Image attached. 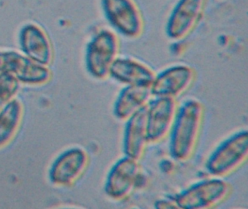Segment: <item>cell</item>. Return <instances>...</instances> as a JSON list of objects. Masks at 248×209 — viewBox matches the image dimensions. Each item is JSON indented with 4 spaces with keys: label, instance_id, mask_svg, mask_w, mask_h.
Segmentation results:
<instances>
[{
    "label": "cell",
    "instance_id": "52a82bcc",
    "mask_svg": "<svg viewBox=\"0 0 248 209\" xmlns=\"http://www.w3.org/2000/svg\"><path fill=\"white\" fill-rule=\"evenodd\" d=\"M195 79V71L189 65H172L155 75L150 86L151 92L153 97L177 100L192 87Z\"/></svg>",
    "mask_w": 248,
    "mask_h": 209
},
{
    "label": "cell",
    "instance_id": "ba28073f",
    "mask_svg": "<svg viewBox=\"0 0 248 209\" xmlns=\"http://www.w3.org/2000/svg\"><path fill=\"white\" fill-rule=\"evenodd\" d=\"M89 161L88 152L82 148H72L64 151L50 167V181L56 185H72L83 175Z\"/></svg>",
    "mask_w": 248,
    "mask_h": 209
},
{
    "label": "cell",
    "instance_id": "ac0fdd59",
    "mask_svg": "<svg viewBox=\"0 0 248 209\" xmlns=\"http://www.w3.org/2000/svg\"><path fill=\"white\" fill-rule=\"evenodd\" d=\"M155 207H156V209H172V208L177 209L176 205H175L172 197L156 200L155 203Z\"/></svg>",
    "mask_w": 248,
    "mask_h": 209
},
{
    "label": "cell",
    "instance_id": "277c9868",
    "mask_svg": "<svg viewBox=\"0 0 248 209\" xmlns=\"http://www.w3.org/2000/svg\"><path fill=\"white\" fill-rule=\"evenodd\" d=\"M144 179L139 161L124 155L110 168L104 183V193L114 201H123L143 186Z\"/></svg>",
    "mask_w": 248,
    "mask_h": 209
},
{
    "label": "cell",
    "instance_id": "9c48e42d",
    "mask_svg": "<svg viewBox=\"0 0 248 209\" xmlns=\"http://www.w3.org/2000/svg\"><path fill=\"white\" fill-rule=\"evenodd\" d=\"M105 10L111 24L127 37H138L143 20L133 0H105Z\"/></svg>",
    "mask_w": 248,
    "mask_h": 209
},
{
    "label": "cell",
    "instance_id": "2e32d148",
    "mask_svg": "<svg viewBox=\"0 0 248 209\" xmlns=\"http://www.w3.org/2000/svg\"><path fill=\"white\" fill-rule=\"evenodd\" d=\"M24 50L34 60L40 63L49 62L51 58V51L47 42L40 36H33L24 39Z\"/></svg>",
    "mask_w": 248,
    "mask_h": 209
},
{
    "label": "cell",
    "instance_id": "3957f363",
    "mask_svg": "<svg viewBox=\"0 0 248 209\" xmlns=\"http://www.w3.org/2000/svg\"><path fill=\"white\" fill-rule=\"evenodd\" d=\"M229 181L211 177L196 181L173 196L177 209H209L226 201L232 194Z\"/></svg>",
    "mask_w": 248,
    "mask_h": 209
},
{
    "label": "cell",
    "instance_id": "8992f818",
    "mask_svg": "<svg viewBox=\"0 0 248 209\" xmlns=\"http://www.w3.org/2000/svg\"><path fill=\"white\" fill-rule=\"evenodd\" d=\"M178 105L176 99L153 97L146 107V126L149 144H158L168 137Z\"/></svg>",
    "mask_w": 248,
    "mask_h": 209
},
{
    "label": "cell",
    "instance_id": "30bf717a",
    "mask_svg": "<svg viewBox=\"0 0 248 209\" xmlns=\"http://www.w3.org/2000/svg\"><path fill=\"white\" fill-rule=\"evenodd\" d=\"M146 107L124 121L123 131V151L124 155L139 161L143 158L149 145L146 133Z\"/></svg>",
    "mask_w": 248,
    "mask_h": 209
},
{
    "label": "cell",
    "instance_id": "6da1fadb",
    "mask_svg": "<svg viewBox=\"0 0 248 209\" xmlns=\"http://www.w3.org/2000/svg\"><path fill=\"white\" fill-rule=\"evenodd\" d=\"M204 104L190 98L178 105L169 139V153L178 162L189 161L195 153L204 120Z\"/></svg>",
    "mask_w": 248,
    "mask_h": 209
},
{
    "label": "cell",
    "instance_id": "5b68a950",
    "mask_svg": "<svg viewBox=\"0 0 248 209\" xmlns=\"http://www.w3.org/2000/svg\"><path fill=\"white\" fill-rule=\"evenodd\" d=\"M120 43L117 36L109 30H104L90 43L87 50V68L97 79L109 76L110 69L119 58Z\"/></svg>",
    "mask_w": 248,
    "mask_h": 209
},
{
    "label": "cell",
    "instance_id": "d6986e66",
    "mask_svg": "<svg viewBox=\"0 0 248 209\" xmlns=\"http://www.w3.org/2000/svg\"><path fill=\"white\" fill-rule=\"evenodd\" d=\"M2 65H3V57L0 54V69L2 68Z\"/></svg>",
    "mask_w": 248,
    "mask_h": 209
},
{
    "label": "cell",
    "instance_id": "e0dca14e",
    "mask_svg": "<svg viewBox=\"0 0 248 209\" xmlns=\"http://www.w3.org/2000/svg\"><path fill=\"white\" fill-rule=\"evenodd\" d=\"M18 81L8 71L0 74V106L8 103L14 99L18 90Z\"/></svg>",
    "mask_w": 248,
    "mask_h": 209
},
{
    "label": "cell",
    "instance_id": "8fae6325",
    "mask_svg": "<svg viewBox=\"0 0 248 209\" xmlns=\"http://www.w3.org/2000/svg\"><path fill=\"white\" fill-rule=\"evenodd\" d=\"M155 71L146 64L131 58L119 57L110 69L109 76L125 86L150 87Z\"/></svg>",
    "mask_w": 248,
    "mask_h": 209
},
{
    "label": "cell",
    "instance_id": "5bb4252c",
    "mask_svg": "<svg viewBox=\"0 0 248 209\" xmlns=\"http://www.w3.org/2000/svg\"><path fill=\"white\" fill-rule=\"evenodd\" d=\"M3 65L16 78L27 84H43L50 77L47 69L14 52L4 55Z\"/></svg>",
    "mask_w": 248,
    "mask_h": 209
},
{
    "label": "cell",
    "instance_id": "9a60e30c",
    "mask_svg": "<svg viewBox=\"0 0 248 209\" xmlns=\"http://www.w3.org/2000/svg\"><path fill=\"white\" fill-rule=\"evenodd\" d=\"M23 108L18 100L13 99L0 111V147L5 146L16 133L22 117Z\"/></svg>",
    "mask_w": 248,
    "mask_h": 209
},
{
    "label": "cell",
    "instance_id": "7c38bea8",
    "mask_svg": "<svg viewBox=\"0 0 248 209\" xmlns=\"http://www.w3.org/2000/svg\"><path fill=\"white\" fill-rule=\"evenodd\" d=\"M152 97L149 87L125 86L116 97L113 115L117 120L125 121L146 107Z\"/></svg>",
    "mask_w": 248,
    "mask_h": 209
},
{
    "label": "cell",
    "instance_id": "7a4b0ae2",
    "mask_svg": "<svg viewBox=\"0 0 248 209\" xmlns=\"http://www.w3.org/2000/svg\"><path fill=\"white\" fill-rule=\"evenodd\" d=\"M248 157V132L238 131L222 141L207 157L204 168L211 177H228L245 164Z\"/></svg>",
    "mask_w": 248,
    "mask_h": 209
},
{
    "label": "cell",
    "instance_id": "4fadbf2b",
    "mask_svg": "<svg viewBox=\"0 0 248 209\" xmlns=\"http://www.w3.org/2000/svg\"><path fill=\"white\" fill-rule=\"evenodd\" d=\"M204 0H182L174 10L168 34L173 39L188 36L202 12Z\"/></svg>",
    "mask_w": 248,
    "mask_h": 209
}]
</instances>
